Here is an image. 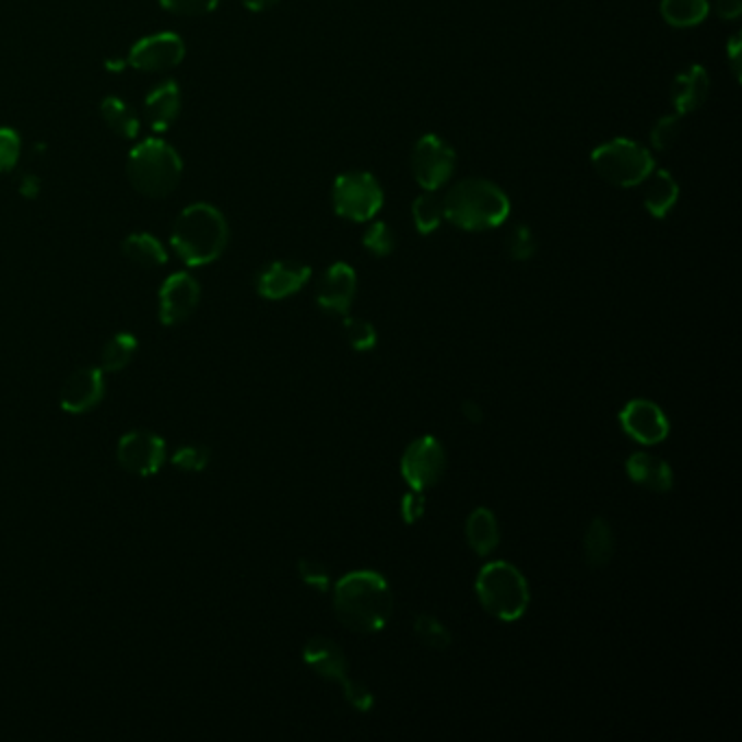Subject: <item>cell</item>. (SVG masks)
<instances>
[{
    "mask_svg": "<svg viewBox=\"0 0 742 742\" xmlns=\"http://www.w3.org/2000/svg\"><path fill=\"white\" fill-rule=\"evenodd\" d=\"M333 608L346 629L355 634H377L390 621L394 597L384 575L375 570H353L333 586Z\"/></svg>",
    "mask_w": 742,
    "mask_h": 742,
    "instance_id": "6da1fadb",
    "label": "cell"
},
{
    "mask_svg": "<svg viewBox=\"0 0 742 742\" xmlns=\"http://www.w3.org/2000/svg\"><path fill=\"white\" fill-rule=\"evenodd\" d=\"M170 245L184 263L208 266L229 245L227 219L210 203L188 205L173 225Z\"/></svg>",
    "mask_w": 742,
    "mask_h": 742,
    "instance_id": "7a4b0ae2",
    "label": "cell"
},
{
    "mask_svg": "<svg viewBox=\"0 0 742 742\" xmlns=\"http://www.w3.org/2000/svg\"><path fill=\"white\" fill-rule=\"evenodd\" d=\"M445 219L464 232H491L509 216V199L486 179H464L443 199Z\"/></svg>",
    "mask_w": 742,
    "mask_h": 742,
    "instance_id": "3957f363",
    "label": "cell"
},
{
    "mask_svg": "<svg viewBox=\"0 0 742 742\" xmlns=\"http://www.w3.org/2000/svg\"><path fill=\"white\" fill-rule=\"evenodd\" d=\"M181 175V155L164 140L149 138L136 144L129 153L127 177L131 186L149 199L168 197L179 186Z\"/></svg>",
    "mask_w": 742,
    "mask_h": 742,
    "instance_id": "277c9868",
    "label": "cell"
},
{
    "mask_svg": "<svg viewBox=\"0 0 742 742\" xmlns=\"http://www.w3.org/2000/svg\"><path fill=\"white\" fill-rule=\"evenodd\" d=\"M475 592L480 605L503 623L520 621L531 599L525 575L514 564L503 560L491 562L480 570L475 579Z\"/></svg>",
    "mask_w": 742,
    "mask_h": 742,
    "instance_id": "5b68a950",
    "label": "cell"
},
{
    "mask_svg": "<svg viewBox=\"0 0 742 742\" xmlns=\"http://www.w3.org/2000/svg\"><path fill=\"white\" fill-rule=\"evenodd\" d=\"M590 160L597 175L616 188L640 186L656 168L653 155L645 146L625 138L597 146Z\"/></svg>",
    "mask_w": 742,
    "mask_h": 742,
    "instance_id": "8992f818",
    "label": "cell"
},
{
    "mask_svg": "<svg viewBox=\"0 0 742 742\" xmlns=\"http://www.w3.org/2000/svg\"><path fill=\"white\" fill-rule=\"evenodd\" d=\"M333 210L351 223H368L384 205V190L370 173H344L333 184Z\"/></svg>",
    "mask_w": 742,
    "mask_h": 742,
    "instance_id": "52a82bcc",
    "label": "cell"
},
{
    "mask_svg": "<svg viewBox=\"0 0 742 742\" xmlns=\"http://www.w3.org/2000/svg\"><path fill=\"white\" fill-rule=\"evenodd\" d=\"M447 473V454L438 438L421 436L408 445L401 458V478L412 491H429Z\"/></svg>",
    "mask_w": 742,
    "mask_h": 742,
    "instance_id": "ba28073f",
    "label": "cell"
},
{
    "mask_svg": "<svg viewBox=\"0 0 742 742\" xmlns=\"http://www.w3.org/2000/svg\"><path fill=\"white\" fill-rule=\"evenodd\" d=\"M456 170V151L438 136H423L412 151V173L427 192L440 190Z\"/></svg>",
    "mask_w": 742,
    "mask_h": 742,
    "instance_id": "9c48e42d",
    "label": "cell"
},
{
    "mask_svg": "<svg viewBox=\"0 0 742 742\" xmlns=\"http://www.w3.org/2000/svg\"><path fill=\"white\" fill-rule=\"evenodd\" d=\"M184 57V39L173 31H162L138 39L129 50L127 63L140 72H166L177 68Z\"/></svg>",
    "mask_w": 742,
    "mask_h": 742,
    "instance_id": "30bf717a",
    "label": "cell"
},
{
    "mask_svg": "<svg viewBox=\"0 0 742 742\" xmlns=\"http://www.w3.org/2000/svg\"><path fill=\"white\" fill-rule=\"evenodd\" d=\"M623 432L643 447H656L669 438L671 425L662 408L649 399H632L619 414Z\"/></svg>",
    "mask_w": 742,
    "mask_h": 742,
    "instance_id": "8fae6325",
    "label": "cell"
},
{
    "mask_svg": "<svg viewBox=\"0 0 742 742\" xmlns=\"http://www.w3.org/2000/svg\"><path fill=\"white\" fill-rule=\"evenodd\" d=\"M118 462L138 478H151L166 462V443L153 432H129L118 443Z\"/></svg>",
    "mask_w": 742,
    "mask_h": 742,
    "instance_id": "7c38bea8",
    "label": "cell"
},
{
    "mask_svg": "<svg viewBox=\"0 0 742 742\" xmlns=\"http://www.w3.org/2000/svg\"><path fill=\"white\" fill-rule=\"evenodd\" d=\"M201 301V285L190 272L170 274L160 287V320L166 327L188 320Z\"/></svg>",
    "mask_w": 742,
    "mask_h": 742,
    "instance_id": "4fadbf2b",
    "label": "cell"
},
{
    "mask_svg": "<svg viewBox=\"0 0 742 742\" xmlns=\"http://www.w3.org/2000/svg\"><path fill=\"white\" fill-rule=\"evenodd\" d=\"M357 294V274L355 270L344 263L335 261L327 268L322 274L318 290H316V303L322 311L333 316H346L353 307Z\"/></svg>",
    "mask_w": 742,
    "mask_h": 742,
    "instance_id": "5bb4252c",
    "label": "cell"
},
{
    "mask_svg": "<svg viewBox=\"0 0 742 742\" xmlns=\"http://www.w3.org/2000/svg\"><path fill=\"white\" fill-rule=\"evenodd\" d=\"M105 394V373L98 366L79 368L72 373L59 394V405L68 414H85L94 410Z\"/></svg>",
    "mask_w": 742,
    "mask_h": 742,
    "instance_id": "9a60e30c",
    "label": "cell"
},
{
    "mask_svg": "<svg viewBox=\"0 0 742 742\" xmlns=\"http://www.w3.org/2000/svg\"><path fill=\"white\" fill-rule=\"evenodd\" d=\"M311 276V268L298 261H272L257 276V292L268 301L296 294Z\"/></svg>",
    "mask_w": 742,
    "mask_h": 742,
    "instance_id": "2e32d148",
    "label": "cell"
},
{
    "mask_svg": "<svg viewBox=\"0 0 742 742\" xmlns=\"http://www.w3.org/2000/svg\"><path fill=\"white\" fill-rule=\"evenodd\" d=\"M303 662L322 680L342 684L349 678V660L338 643L325 636L311 638L303 647Z\"/></svg>",
    "mask_w": 742,
    "mask_h": 742,
    "instance_id": "e0dca14e",
    "label": "cell"
},
{
    "mask_svg": "<svg viewBox=\"0 0 742 742\" xmlns=\"http://www.w3.org/2000/svg\"><path fill=\"white\" fill-rule=\"evenodd\" d=\"M625 473H627L629 482H634L636 486H640L649 493H658V495L669 493L675 484L673 469L662 458L647 454V451L632 454L625 462Z\"/></svg>",
    "mask_w": 742,
    "mask_h": 742,
    "instance_id": "ac0fdd59",
    "label": "cell"
},
{
    "mask_svg": "<svg viewBox=\"0 0 742 742\" xmlns=\"http://www.w3.org/2000/svg\"><path fill=\"white\" fill-rule=\"evenodd\" d=\"M710 94V74L704 66H691L680 72L671 85V103L675 114L686 116L699 109Z\"/></svg>",
    "mask_w": 742,
    "mask_h": 742,
    "instance_id": "d6986e66",
    "label": "cell"
},
{
    "mask_svg": "<svg viewBox=\"0 0 742 742\" xmlns=\"http://www.w3.org/2000/svg\"><path fill=\"white\" fill-rule=\"evenodd\" d=\"M181 90L175 81H164L144 101V118L153 131H166L179 118Z\"/></svg>",
    "mask_w": 742,
    "mask_h": 742,
    "instance_id": "ffe728a7",
    "label": "cell"
},
{
    "mask_svg": "<svg viewBox=\"0 0 742 742\" xmlns=\"http://www.w3.org/2000/svg\"><path fill=\"white\" fill-rule=\"evenodd\" d=\"M643 184H645L643 201L647 212L653 219H667L680 199V186L673 179V175L664 168H653Z\"/></svg>",
    "mask_w": 742,
    "mask_h": 742,
    "instance_id": "44dd1931",
    "label": "cell"
},
{
    "mask_svg": "<svg viewBox=\"0 0 742 742\" xmlns=\"http://www.w3.org/2000/svg\"><path fill=\"white\" fill-rule=\"evenodd\" d=\"M467 540L469 546L486 557L495 551L500 542V531H498V520L495 511L488 507H475L469 518H467Z\"/></svg>",
    "mask_w": 742,
    "mask_h": 742,
    "instance_id": "7402d4cb",
    "label": "cell"
},
{
    "mask_svg": "<svg viewBox=\"0 0 742 742\" xmlns=\"http://www.w3.org/2000/svg\"><path fill=\"white\" fill-rule=\"evenodd\" d=\"M616 540L605 518H594L584 533V560L590 568H605L614 557Z\"/></svg>",
    "mask_w": 742,
    "mask_h": 742,
    "instance_id": "603a6c76",
    "label": "cell"
},
{
    "mask_svg": "<svg viewBox=\"0 0 742 742\" xmlns=\"http://www.w3.org/2000/svg\"><path fill=\"white\" fill-rule=\"evenodd\" d=\"M101 116H103V122L118 138H125V140H136L138 138V133H140V118L133 111V107H129L118 96H107L101 103Z\"/></svg>",
    "mask_w": 742,
    "mask_h": 742,
    "instance_id": "cb8c5ba5",
    "label": "cell"
},
{
    "mask_svg": "<svg viewBox=\"0 0 742 742\" xmlns=\"http://www.w3.org/2000/svg\"><path fill=\"white\" fill-rule=\"evenodd\" d=\"M122 252L127 259L144 268H160L168 261L166 247L151 234H131L122 243Z\"/></svg>",
    "mask_w": 742,
    "mask_h": 742,
    "instance_id": "d4e9b609",
    "label": "cell"
},
{
    "mask_svg": "<svg viewBox=\"0 0 742 742\" xmlns=\"http://www.w3.org/2000/svg\"><path fill=\"white\" fill-rule=\"evenodd\" d=\"M138 351V340L133 333H116L109 342H105V346L101 349L98 355V368L103 373H120L122 368H127L133 360Z\"/></svg>",
    "mask_w": 742,
    "mask_h": 742,
    "instance_id": "484cf974",
    "label": "cell"
},
{
    "mask_svg": "<svg viewBox=\"0 0 742 742\" xmlns=\"http://www.w3.org/2000/svg\"><path fill=\"white\" fill-rule=\"evenodd\" d=\"M662 17L678 28H688L702 24L710 13L708 0H662Z\"/></svg>",
    "mask_w": 742,
    "mask_h": 742,
    "instance_id": "4316f807",
    "label": "cell"
},
{
    "mask_svg": "<svg viewBox=\"0 0 742 742\" xmlns=\"http://www.w3.org/2000/svg\"><path fill=\"white\" fill-rule=\"evenodd\" d=\"M412 216H414V225L419 229L421 236H429L434 234L443 221H445V208H443V199H438L434 192L421 195L414 205H412Z\"/></svg>",
    "mask_w": 742,
    "mask_h": 742,
    "instance_id": "83f0119b",
    "label": "cell"
},
{
    "mask_svg": "<svg viewBox=\"0 0 742 742\" xmlns=\"http://www.w3.org/2000/svg\"><path fill=\"white\" fill-rule=\"evenodd\" d=\"M414 634L425 647H429L434 651H447L454 643L451 632L443 625V621L434 614H427V612L419 614L414 619Z\"/></svg>",
    "mask_w": 742,
    "mask_h": 742,
    "instance_id": "f1b7e54d",
    "label": "cell"
},
{
    "mask_svg": "<svg viewBox=\"0 0 742 742\" xmlns=\"http://www.w3.org/2000/svg\"><path fill=\"white\" fill-rule=\"evenodd\" d=\"M344 333L351 342V346L360 353L373 351L377 346V329L373 327V322L364 320V318H344Z\"/></svg>",
    "mask_w": 742,
    "mask_h": 742,
    "instance_id": "f546056e",
    "label": "cell"
},
{
    "mask_svg": "<svg viewBox=\"0 0 742 742\" xmlns=\"http://www.w3.org/2000/svg\"><path fill=\"white\" fill-rule=\"evenodd\" d=\"M298 577L301 581L316 590V592H329L331 588V577H329V570L322 562L318 560H311V557H301L298 560Z\"/></svg>",
    "mask_w": 742,
    "mask_h": 742,
    "instance_id": "4dcf8cb0",
    "label": "cell"
},
{
    "mask_svg": "<svg viewBox=\"0 0 742 742\" xmlns=\"http://www.w3.org/2000/svg\"><path fill=\"white\" fill-rule=\"evenodd\" d=\"M173 464L184 473H201L210 464V449L203 445H186L173 456Z\"/></svg>",
    "mask_w": 742,
    "mask_h": 742,
    "instance_id": "1f68e13d",
    "label": "cell"
},
{
    "mask_svg": "<svg viewBox=\"0 0 742 742\" xmlns=\"http://www.w3.org/2000/svg\"><path fill=\"white\" fill-rule=\"evenodd\" d=\"M538 240L527 225H518L507 236V252L514 261H527L535 255Z\"/></svg>",
    "mask_w": 742,
    "mask_h": 742,
    "instance_id": "d6a6232c",
    "label": "cell"
},
{
    "mask_svg": "<svg viewBox=\"0 0 742 742\" xmlns=\"http://www.w3.org/2000/svg\"><path fill=\"white\" fill-rule=\"evenodd\" d=\"M680 133H682V116L680 114L664 116L651 129V144L658 151H667L678 142Z\"/></svg>",
    "mask_w": 742,
    "mask_h": 742,
    "instance_id": "836d02e7",
    "label": "cell"
},
{
    "mask_svg": "<svg viewBox=\"0 0 742 742\" xmlns=\"http://www.w3.org/2000/svg\"><path fill=\"white\" fill-rule=\"evenodd\" d=\"M364 248L368 252H373L375 257H388L394 247H397V240H394V234L390 232V227L386 223H373L366 234H364Z\"/></svg>",
    "mask_w": 742,
    "mask_h": 742,
    "instance_id": "e575fe53",
    "label": "cell"
},
{
    "mask_svg": "<svg viewBox=\"0 0 742 742\" xmlns=\"http://www.w3.org/2000/svg\"><path fill=\"white\" fill-rule=\"evenodd\" d=\"M22 151L20 133L11 127H0V175L11 173L17 166Z\"/></svg>",
    "mask_w": 742,
    "mask_h": 742,
    "instance_id": "d590c367",
    "label": "cell"
},
{
    "mask_svg": "<svg viewBox=\"0 0 742 742\" xmlns=\"http://www.w3.org/2000/svg\"><path fill=\"white\" fill-rule=\"evenodd\" d=\"M342 695L346 699V704L357 710V712H370L373 706H375V695L370 693V688L360 682V680H351L346 678L342 684Z\"/></svg>",
    "mask_w": 742,
    "mask_h": 742,
    "instance_id": "8d00e7d4",
    "label": "cell"
},
{
    "mask_svg": "<svg viewBox=\"0 0 742 742\" xmlns=\"http://www.w3.org/2000/svg\"><path fill=\"white\" fill-rule=\"evenodd\" d=\"M221 0H160V4L175 13V15H184V17H201L212 13L219 7Z\"/></svg>",
    "mask_w": 742,
    "mask_h": 742,
    "instance_id": "74e56055",
    "label": "cell"
},
{
    "mask_svg": "<svg viewBox=\"0 0 742 742\" xmlns=\"http://www.w3.org/2000/svg\"><path fill=\"white\" fill-rule=\"evenodd\" d=\"M425 509H427L425 493L410 488V493L403 496V500H401V516H403V520L408 525H414V522H419L425 516Z\"/></svg>",
    "mask_w": 742,
    "mask_h": 742,
    "instance_id": "f35d334b",
    "label": "cell"
},
{
    "mask_svg": "<svg viewBox=\"0 0 742 742\" xmlns=\"http://www.w3.org/2000/svg\"><path fill=\"white\" fill-rule=\"evenodd\" d=\"M726 50H728V61H730V68H732V72H734L737 81H741V70H742L741 35H732V39L728 42Z\"/></svg>",
    "mask_w": 742,
    "mask_h": 742,
    "instance_id": "ab89813d",
    "label": "cell"
},
{
    "mask_svg": "<svg viewBox=\"0 0 742 742\" xmlns=\"http://www.w3.org/2000/svg\"><path fill=\"white\" fill-rule=\"evenodd\" d=\"M715 11L723 20H737L742 13V0H715Z\"/></svg>",
    "mask_w": 742,
    "mask_h": 742,
    "instance_id": "60d3db41",
    "label": "cell"
},
{
    "mask_svg": "<svg viewBox=\"0 0 742 742\" xmlns=\"http://www.w3.org/2000/svg\"><path fill=\"white\" fill-rule=\"evenodd\" d=\"M42 186H39V179L35 175H24L20 179V186H17V192L24 197V199H35L39 195Z\"/></svg>",
    "mask_w": 742,
    "mask_h": 742,
    "instance_id": "b9f144b4",
    "label": "cell"
},
{
    "mask_svg": "<svg viewBox=\"0 0 742 742\" xmlns=\"http://www.w3.org/2000/svg\"><path fill=\"white\" fill-rule=\"evenodd\" d=\"M462 416L473 423V425H480L484 421V408L478 403V401H464L462 403Z\"/></svg>",
    "mask_w": 742,
    "mask_h": 742,
    "instance_id": "7bdbcfd3",
    "label": "cell"
},
{
    "mask_svg": "<svg viewBox=\"0 0 742 742\" xmlns=\"http://www.w3.org/2000/svg\"><path fill=\"white\" fill-rule=\"evenodd\" d=\"M245 7L250 11H266L268 7H272L276 0H243Z\"/></svg>",
    "mask_w": 742,
    "mask_h": 742,
    "instance_id": "ee69618b",
    "label": "cell"
},
{
    "mask_svg": "<svg viewBox=\"0 0 742 742\" xmlns=\"http://www.w3.org/2000/svg\"><path fill=\"white\" fill-rule=\"evenodd\" d=\"M105 66H107V70H114V72H118V70H122V68L127 66V61H125V59H118V61H107Z\"/></svg>",
    "mask_w": 742,
    "mask_h": 742,
    "instance_id": "f6af8a7d",
    "label": "cell"
}]
</instances>
